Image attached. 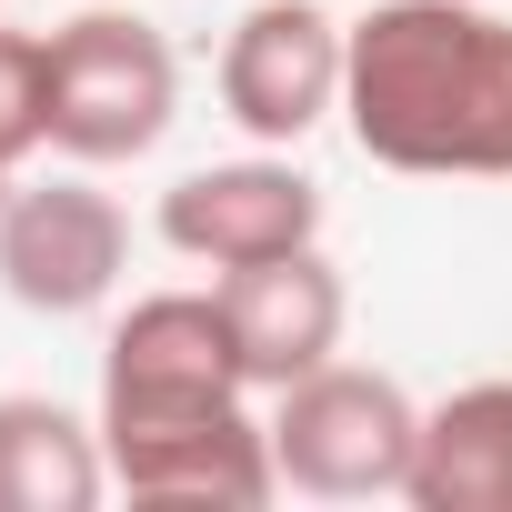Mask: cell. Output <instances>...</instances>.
<instances>
[{
    "label": "cell",
    "instance_id": "1",
    "mask_svg": "<svg viewBox=\"0 0 512 512\" xmlns=\"http://www.w3.org/2000/svg\"><path fill=\"white\" fill-rule=\"evenodd\" d=\"M251 372L221 292H151L101 352V452L131 502H272V432L241 412Z\"/></svg>",
    "mask_w": 512,
    "mask_h": 512
},
{
    "label": "cell",
    "instance_id": "2",
    "mask_svg": "<svg viewBox=\"0 0 512 512\" xmlns=\"http://www.w3.org/2000/svg\"><path fill=\"white\" fill-rule=\"evenodd\" d=\"M342 111L382 171H512V21L472 0H372L342 51Z\"/></svg>",
    "mask_w": 512,
    "mask_h": 512
},
{
    "label": "cell",
    "instance_id": "3",
    "mask_svg": "<svg viewBox=\"0 0 512 512\" xmlns=\"http://www.w3.org/2000/svg\"><path fill=\"white\" fill-rule=\"evenodd\" d=\"M171 41L131 11H81L41 41V141L71 161H141L171 131Z\"/></svg>",
    "mask_w": 512,
    "mask_h": 512
},
{
    "label": "cell",
    "instance_id": "4",
    "mask_svg": "<svg viewBox=\"0 0 512 512\" xmlns=\"http://www.w3.org/2000/svg\"><path fill=\"white\" fill-rule=\"evenodd\" d=\"M412 442H422V412H412V402H402V382H382V372L322 362V372L282 382L272 462H282V482H292V492H322V502L402 492V482H412Z\"/></svg>",
    "mask_w": 512,
    "mask_h": 512
},
{
    "label": "cell",
    "instance_id": "5",
    "mask_svg": "<svg viewBox=\"0 0 512 512\" xmlns=\"http://www.w3.org/2000/svg\"><path fill=\"white\" fill-rule=\"evenodd\" d=\"M131 262V221L111 211V191L91 181H31L0 201V292H11L21 312H91Z\"/></svg>",
    "mask_w": 512,
    "mask_h": 512
},
{
    "label": "cell",
    "instance_id": "6",
    "mask_svg": "<svg viewBox=\"0 0 512 512\" xmlns=\"http://www.w3.org/2000/svg\"><path fill=\"white\" fill-rule=\"evenodd\" d=\"M342 51H352V31L322 0H262V11H241V31L221 51V111L251 141H302L342 101Z\"/></svg>",
    "mask_w": 512,
    "mask_h": 512
},
{
    "label": "cell",
    "instance_id": "7",
    "mask_svg": "<svg viewBox=\"0 0 512 512\" xmlns=\"http://www.w3.org/2000/svg\"><path fill=\"white\" fill-rule=\"evenodd\" d=\"M312 231H322V181H302L292 161H211V171L161 191V241L211 272L312 251Z\"/></svg>",
    "mask_w": 512,
    "mask_h": 512
},
{
    "label": "cell",
    "instance_id": "8",
    "mask_svg": "<svg viewBox=\"0 0 512 512\" xmlns=\"http://www.w3.org/2000/svg\"><path fill=\"white\" fill-rule=\"evenodd\" d=\"M221 312H231L241 372L282 392V382L332 362V342H342V272L322 251H272V262L221 272Z\"/></svg>",
    "mask_w": 512,
    "mask_h": 512
},
{
    "label": "cell",
    "instance_id": "9",
    "mask_svg": "<svg viewBox=\"0 0 512 512\" xmlns=\"http://www.w3.org/2000/svg\"><path fill=\"white\" fill-rule=\"evenodd\" d=\"M402 492L422 512H512V382H472L442 412H422Z\"/></svg>",
    "mask_w": 512,
    "mask_h": 512
},
{
    "label": "cell",
    "instance_id": "10",
    "mask_svg": "<svg viewBox=\"0 0 512 512\" xmlns=\"http://www.w3.org/2000/svg\"><path fill=\"white\" fill-rule=\"evenodd\" d=\"M111 482V452L41 392L0 402V512H91Z\"/></svg>",
    "mask_w": 512,
    "mask_h": 512
},
{
    "label": "cell",
    "instance_id": "11",
    "mask_svg": "<svg viewBox=\"0 0 512 512\" xmlns=\"http://www.w3.org/2000/svg\"><path fill=\"white\" fill-rule=\"evenodd\" d=\"M31 141H41V41L0 31V201H11V171Z\"/></svg>",
    "mask_w": 512,
    "mask_h": 512
}]
</instances>
